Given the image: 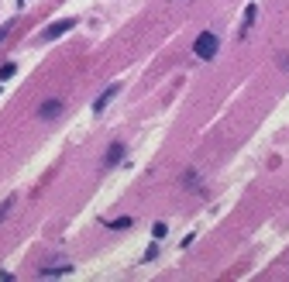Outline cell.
<instances>
[{"label":"cell","instance_id":"1","mask_svg":"<svg viewBox=\"0 0 289 282\" xmlns=\"http://www.w3.org/2000/svg\"><path fill=\"white\" fill-rule=\"evenodd\" d=\"M217 34L213 31H203V34H196V45H193V52H196V59H213L217 55Z\"/></svg>","mask_w":289,"mask_h":282},{"label":"cell","instance_id":"2","mask_svg":"<svg viewBox=\"0 0 289 282\" xmlns=\"http://www.w3.org/2000/svg\"><path fill=\"white\" fill-rule=\"evenodd\" d=\"M72 28H76V17H62V21H55V24H48V28L42 31V42H55L59 34L72 31Z\"/></svg>","mask_w":289,"mask_h":282},{"label":"cell","instance_id":"3","mask_svg":"<svg viewBox=\"0 0 289 282\" xmlns=\"http://www.w3.org/2000/svg\"><path fill=\"white\" fill-rule=\"evenodd\" d=\"M117 93H121V83H111V86H107V90H103V93L93 100V114H103L107 107H111V100H114Z\"/></svg>","mask_w":289,"mask_h":282},{"label":"cell","instance_id":"4","mask_svg":"<svg viewBox=\"0 0 289 282\" xmlns=\"http://www.w3.org/2000/svg\"><path fill=\"white\" fill-rule=\"evenodd\" d=\"M69 272H72L69 262H55V265H42V268H38L42 279H48V275H69Z\"/></svg>","mask_w":289,"mask_h":282},{"label":"cell","instance_id":"5","mask_svg":"<svg viewBox=\"0 0 289 282\" xmlns=\"http://www.w3.org/2000/svg\"><path fill=\"white\" fill-rule=\"evenodd\" d=\"M38 114H42V120H52V117H59V114H62V100H45V103L38 107Z\"/></svg>","mask_w":289,"mask_h":282},{"label":"cell","instance_id":"6","mask_svg":"<svg viewBox=\"0 0 289 282\" xmlns=\"http://www.w3.org/2000/svg\"><path fill=\"white\" fill-rule=\"evenodd\" d=\"M121 158H124V145H121V141H114L111 148H107V155H103V166H117Z\"/></svg>","mask_w":289,"mask_h":282},{"label":"cell","instance_id":"7","mask_svg":"<svg viewBox=\"0 0 289 282\" xmlns=\"http://www.w3.org/2000/svg\"><path fill=\"white\" fill-rule=\"evenodd\" d=\"M255 17H258V7H255V4H248V7H244V24H241V34H248V28L255 24Z\"/></svg>","mask_w":289,"mask_h":282},{"label":"cell","instance_id":"8","mask_svg":"<svg viewBox=\"0 0 289 282\" xmlns=\"http://www.w3.org/2000/svg\"><path fill=\"white\" fill-rule=\"evenodd\" d=\"M107 227H111V231H128L131 227V217H114V220H107Z\"/></svg>","mask_w":289,"mask_h":282},{"label":"cell","instance_id":"9","mask_svg":"<svg viewBox=\"0 0 289 282\" xmlns=\"http://www.w3.org/2000/svg\"><path fill=\"white\" fill-rule=\"evenodd\" d=\"M14 72H17V66H14V62H7V66H0V83H4V79H11Z\"/></svg>","mask_w":289,"mask_h":282},{"label":"cell","instance_id":"10","mask_svg":"<svg viewBox=\"0 0 289 282\" xmlns=\"http://www.w3.org/2000/svg\"><path fill=\"white\" fill-rule=\"evenodd\" d=\"M183 186H186V189H196V169L186 172V182H183Z\"/></svg>","mask_w":289,"mask_h":282},{"label":"cell","instance_id":"11","mask_svg":"<svg viewBox=\"0 0 289 282\" xmlns=\"http://www.w3.org/2000/svg\"><path fill=\"white\" fill-rule=\"evenodd\" d=\"M11 34V24H4V28H0V45H4V38Z\"/></svg>","mask_w":289,"mask_h":282},{"label":"cell","instance_id":"12","mask_svg":"<svg viewBox=\"0 0 289 282\" xmlns=\"http://www.w3.org/2000/svg\"><path fill=\"white\" fill-rule=\"evenodd\" d=\"M21 4H24V0H21Z\"/></svg>","mask_w":289,"mask_h":282}]
</instances>
